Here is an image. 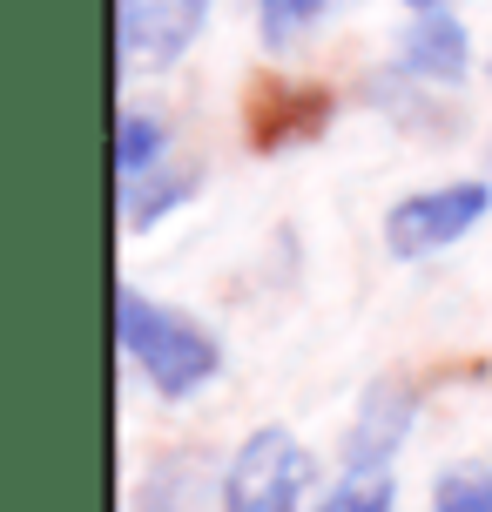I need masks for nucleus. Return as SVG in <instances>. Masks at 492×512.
I'll list each match as a JSON object with an SVG mask.
<instances>
[{"label": "nucleus", "mask_w": 492, "mask_h": 512, "mask_svg": "<svg viewBox=\"0 0 492 512\" xmlns=\"http://www.w3.org/2000/svg\"><path fill=\"white\" fill-rule=\"evenodd\" d=\"M432 512H492V465L459 459L432 479Z\"/></svg>", "instance_id": "obj_12"}, {"label": "nucleus", "mask_w": 492, "mask_h": 512, "mask_svg": "<svg viewBox=\"0 0 492 512\" xmlns=\"http://www.w3.org/2000/svg\"><path fill=\"white\" fill-rule=\"evenodd\" d=\"M169 149H176V128L162 122V115H142V108H122L115 115V182L162 169Z\"/></svg>", "instance_id": "obj_9"}, {"label": "nucleus", "mask_w": 492, "mask_h": 512, "mask_svg": "<svg viewBox=\"0 0 492 512\" xmlns=\"http://www.w3.org/2000/svg\"><path fill=\"white\" fill-rule=\"evenodd\" d=\"M115 344L162 405H189L196 391L223 378V337L203 331L189 310L142 297L135 283L115 290Z\"/></svg>", "instance_id": "obj_1"}, {"label": "nucleus", "mask_w": 492, "mask_h": 512, "mask_svg": "<svg viewBox=\"0 0 492 512\" xmlns=\"http://www.w3.org/2000/svg\"><path fill=\"white\" fill-rule=\"evenodd\" d=\"M331 7L337 0H257V41L270 54H284V48H297Z\"/></svg>", "instance_id": "obj_11"}, {"label": "nucleus", "mask_w": 492, "mask_h": 512, "mask_svg": "<svg viewBox=\"0 0 492 512\" xmlns=\"http://www.w3.org/2000/svg\"><path fill=\"white\" fill-rule=\"evenodd\" d=\"M412 14H432V7H452V0H405Z\"/></svg>", "instance_id": "obj_13"}, {"label": "nucleus", "mask_w": 492, "mask_h": 512, "mask_svg": "<svg viewBox=\"0 0 492 512\" xmlns=\"http://www.w3.org/2000/svg\"><path fill=\"white\" fill-rule=\"evenodd\" d=\"M412 425H418V384L398 371H378L358 391V411L344 425V465H391L405 452Z\"/></svg>", "instance_id": "obj_5"}, {"label": "nucleus", "mask_w": 492, "mask_h": 512, "mask_svg": "<svg viewBox=\"0 0 492 512\" xmlns=\"http://www.w3.org/2000/svg\"><path fill=\"white\" fill-rule=\"evenodd\" d=\"M209 506H223V472L203 452H162L156 472L135 486L129 512H209Z\"/></svg>", "instance_id": "obj_7"}, {"label": "nucleus", "mask_w": 492, "mask_h": 512, "mask_svg": "<svg viewBox=\"0 0 492 512\" xmlns=\"http://www.w3.org/2000/svg\"><path fill=\"white\" fill-rule=\"evenodd\" d=\"M391 68H405L412 81L439 88V95L466 88V81H472V34H466V21H459L452 7L412 14V21H405V34H398V54H391Z\"/></svg>", "instance_id": "obj_6"}, {"label": "nucleus", "mask_w": 492, "mask_h": 512, "mask_svg": "<svg viewBox=\"0 0 492 512\" xmlns=\"http://www.w3.org/2000/svg\"><path fill=\"white\" fill-rule=\"evenodd\" d=\"M311 512H398V479L391 465H344V479L324 486Z\"/></svg>", "instance_id": "obj_10"}, {"label": "nucleus", "mask_w": 492, "mask_h": 512, "mask_svg": "<svg viewBox=\"0 0 492 512\" xmlns=\"http://www.w3.org/2000/svg\"><path fill=\"white\" fill-rule=\"evenodd\" d=\"M216 0H115V75H169L196 48Z\"/></svg>", "instance_id": "obj_4"}, {"label": "nucleus", "mask_w": 492, "mask_h": 512, "mask_svg": "<svg viewBox=\"0 0 492 512\" xmlns=\"http://www.w3.org/2000/svg\"><path fill=\"white\" fill-rule=\"evenodd\" d=\"M203 189V169L196 162H162V169H149V176H129L122 182V230L129 236H142V230H156L162 216H176L189 196Z\"/></svg>", "instance_id": "obj_8"}, {"label": "nucleus", "mask_w": 492, "mask_h": 512, "mask_svg": "<svg viewBox=\"0 0 492 512\" xmlns=\"http://www.w3.org/2000/svg\"><path fill=\"white\" fill-rule=\"evenodd\" d=\"M311 486L317 459L290 425H257L223 459V512H304Z\"/></svg>", "instance_id": "obj_2"}, {"label": "nucleus", "mask_w": 492, "mask_h": 512, "mask_svg": "<svg viewBox=\"0 0 492 512\" xmlns=\"http://www.w3.org/2000/svg\"><path fill=\"white\" fill-rule=\"evenodd\" d=\"M486 216H492V182L486 176L432 182V189H412V196H398L385 209V250L398 263H425V256L466 243Z\"/></svg>", "instance_id": "obj_3"}, {"label": "nucleus", "mask_w": 492, "mask_h": 512, "mask_svg": "<svg viewBox=\"0 0 492 512\" xmlns=\"http://www.w3.org/2000/svg\"><path fill=\"white\" fill-rule=\"evenodd\" d=\"M486 75H492V61H486Z\"/></svg>", "instance_id": "obj_14"}]
</instances>
